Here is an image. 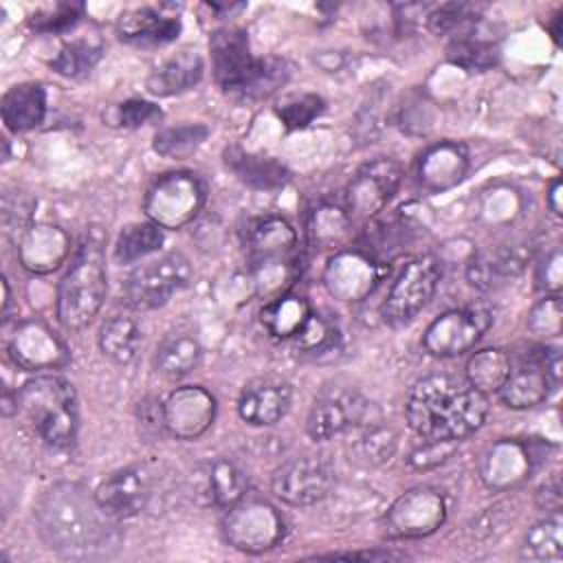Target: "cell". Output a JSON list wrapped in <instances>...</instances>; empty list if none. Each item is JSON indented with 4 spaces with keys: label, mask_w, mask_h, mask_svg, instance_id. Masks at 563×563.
I'll list each match as a JSON object with an SVG mask.
<instances>
[{
    "label": "cell",
    "mask_w": 563,
    "mask_h": 563,
    "mask_svg": "<svg viewBox=\"0 0 563 563\" xmlns=\"http://www.w3.org/2000/svg\"><path fill=\"white\" fill-rule=\"evenodd\" d=\"M561 191H563V187H561V180L559 178H554L552 183H550V189H548V194H545V200H548V207H550V211L554 213V216H561Z\"/></svg>",
    "instance_id": "55"
},
{
    "label": "cell",
    "mask_w": 563,
    "mask_h": 563,
    "mask_svg": "<svg viewBox=\"0 0 563 563\" xmlns=\"http://www.w3.org/2000/svg\"><path fill=\"white\" fill-rule=\"evenodd\" d=\"M407 422L422 440H462L475 433L488 413L486 394L466 378L429 374L407 396Z\"/></svg>",
    "instance_id": "2"
},
{
    "label": "cell",
    "mask_w": 563,
    "mask_h": 563,
    "mask_svg": "<svg viewBox=\"0 0 563 563\" xmlns=\"http://www.w3.org/2000/svg\"><path fill=\"white\" fill-rule=\"evenodd\" d=\"M13 363L26 372L55 369L68 363L64 341L42 321H24L15 328L9 341Z\"/></svg>",
    "instance_id": "18"
},
{
    "label": "cell",
    "mask_w": 563,
    "mask_h": 563,
    "mask_svg": "<svg viewBox=\"0 0 563 563\" xmlns=\"http://www.w3.org/2000/svg\"><path fill=\"white\" fill-rule=\"evenodd\" d=\"M563 325V308L559 295H548L528 314V330L537 336H556Z\"/></svg>",
    "instance_id": "47"
},
{
    "label": "cell",
    "mask_w": 563,
    "mask_h": 563,
    "mask_svg": "<svg viewBox=\"0 0 563 563\" xmlns=\"http://www.w3.org/2000/svg\"><path fill=\"white\" fill-rule=\"evenodd\" d=\"M479 13L466 2H446L427 13V26L435 35H453V40L471 37V29L477 24Z\"/></svg>",
    "instance_id": "40"
},
{
    "label": "cell",
    "mask_w": 563,
    "mask_h": 563,
    "mask_svg": "<svg viewBox=\"0 0 563 563\" xmlns=\"http://www.w3.org/2000/svg\"><path fill=\"white\" fill-rule=\"evenodd\" d=\"M209 136V128L205 123H180L163 128L154 134V152L165 158H187L194 154Z\"/></svg>",
    "instance_id": "39"
},
{
    "label": "cell",
    "mask_w": 563,
    "mask_h": 563,
    "mask_svg": "<svg viewBox=\"0 0 563 563\" xmlns=\"http://www.w3.org/2000/svg\"><path fill=\"white\" fill-rule=\"evenodd\" d=\"M2 290H4V299H2V312H7V308H9V301H11V299H9L11 295H9V284H7V279H2Z\"/></svg>",
    "instance_id": "57"
},
{
    "label": "cell",
    "mask_w": 563,
    "mask_h": 563,
    "mask_svg": "<svg viewBox=\"0 0 563 563\" xmlns=\"http://www.w3.org/2000/svg\"><path fill=\"white\" fill-rule=\"evenodd\" d=\"M191 264L183 253H165L134 268L123 284V299L134 310H154L165 306L178 290L191 282Z\"/></svg>",
    "instance_id": "5"
},
{
    "label": "cell",
    "mask_w": 563,
    "mask_h": 563,
    "mask_svg": "<svg viewBox=\"0 0 563 563\" xmlns=\"http://www.w3.org/2000/svg\"><path fill=\"white\" fill-rule=\"evenodd\" d=\"M70 251V238L55 224H33L18 240V255L24 268L33 273L55 271Z\"/></svg>",
    "instance_id": "25"
},
{
    "label": "cell",
    "mask_w": 563,
    "mask_h": 563,
    "mask_svg": "<svg viewBox=\"0 0 563 563\" xmlns=\"http://www.w3.org/2000/svg\"><path fill=\"white\" fill-rule=\"evenodd\" d=\"M139 424H141V433L145 435H161L163 431H167L165 416H163V400L147 398L139 402Z\"/></svg>",
    "instance_id": "52"
},
{
    "label": "cell",
    "mask_w": 563,
    "mask_h": 563,
    "mask_svg": "<svg viewBox=\"0 0 563 563\" xmlns=\"http://www.w3.org/2000/svg\"><path fill=\"white\" fill-rule=\"evenodd\" d=\"M312 310L308 306V301L301 295H279L275 299H271L262 312L260 319L264 323V328L275 336V339H295L297 332L306 325V321L310 319Z\"/></svg>",
    "instance_id": "33"
},
{
    "label": "cell",
    "mask_w": 563,
    "mask_h": 563,
    "mask_svg": "<svg viewBox=\"0 0 563 563\" xmlns=\"http://www.w3.org/2000/svg\"><path fill=\"white\" fill-rule=\"evenodd\" d=\"M292 400V387L279 376H257L249 380L238 398V413L253 427H271L279 422Z\"/></svg>",
    "instance_id": "19"
},
{
    "label": "cell",
    "mask_w": 563,
    "mask_h": 563,
    "mask_svg": "<svg viewBox=\"0 0 563 563\" xmlns=\"http://www.w3.org/2000/svg\"><path fill=\"white\" fill-rule=\"evenodd\" d=\"M446 57L451 64L462 66L466 70H486L497 64V46L493 42L473 40V37H460L453 40L446 48Z\"/></svg>",
    "instance_id": "42"
},
{
    "label": "cell",
    "mask_w": 563,
    "mask_h": 563,
    "mask_svg": "<svg viewBox=\"0 0 563 563\" xmlns=\"http://www.w3.org/2000/svg\"><path fill=\"white\" fill-rule=\"evenodd\" d=\"M336 343H339V332L334 323H330L319 314H310L306 325L295 336V347L301 354H312V356L332 352Z\"/></svg>",
    "instance_id": "44"
},
{
    "label": "cell",
    "mask_w": 563,
    "mask_h": 563,
    "mask_svg": "<svg viewBox=\"0 0 563 563\" xmlns=\"http://www.w3.org/2000/svg\"><path fill=\"white\" fill-rule=\"evenodd\" d=\"M396 449H398V433L391 427H385L378 422H369L367 431L358 440V453L372 466L387 464L394 457Z\"/></svg>",
    "instance_id": "45"
},
{
    "label": "cell",
    "mask_w": 563,
    "mask_h": 563,
    "mask_svg": "<svg viewBox=\"0 0 563 563\" xmlns=\"http://www.w3.org/2000/svg\"><path fill=\"white\" fill-rule=\"evenodd\" d=\"M249 479L240 471L238 464H233L227 457H213L202 464H198L194 475V495L207 504L218 508H229L238 504L242 497H246Z\"/></svg>",
    "instance_id": "23"
},
{
    "label": "cell",
    "mask_w": 563,
    "mask_h": 563,
    "mask_svg": "<svg viewBox=\"0 0 563 563\" xmlns=\"http://www.w3.org/2000/svg\"><path fill=\"white\" fill-rule=\"evenodd\" d=\"M446 517V501L440 490L418 486L400 495L385 515V534L391 539H418L435 532Z\"/></svg>",
    "instance_id": "12"
},
{
    "label": "cell",
    "mask_w": 563,
    "mask_h": 563,
    "mask_svg": "<svg viewBox=\"0 0 563 563\" xmlns=\"http://www.w3.org/2000/svg\"><path fill=\"white\" fill-rule=\"evenodd\" d=\"M563 556V519L559 510L545 515L528 528L521 543V559L528 561H561Z\"/></svg>",
    "instance_id": "34"
},
{
    "label": "cell",
    "mask_w": 563,
    "mask_h": 563,
    "mask_svg": "<svg viewBox=\"0 0 563 563\" xmlns=\"http://www.w3.org/2000/svg\"><path fill=\"white\" fill-rule=\"evenodd\" d=\"M37 530L51 550L68 559H92L108 554L114 545L112 519L95 493L62 482L51 486L35 508Z\"/></svg>",
    "instance_id": "1"
},
{
    "label": "cell",
    "mask_w": 563,
    "mask_h": 563,
    "mask_svg": "<svg viewBox=\"0 0 563 563\" xmlns=\"http://www.w3.org/2000/svg\"><path fill=\"white\" fill-rule=\"evenodd\" d=\"M205 205V185L194 172L161 174L143 198V211L161 229L189 224Z\"/></svg>",
    "instance_id": "6"
},
{
    "label": "cell",
    "mask_w": 563,
    "mask_h": 563,
    "mask_svg": "<svg viewBox=\"0 0 563 563\" xmlns=\"http://www.w3.org/2000/svg\"><path fill=\"white\" fill-rule=\"evenodd\" d=\"M537 504L545 510H561V484L559 475H552L548 482H543L537 490Z\"/></svg>",
    "instance_id": "54"
},
{
    "label": "cell",
    "mask_w": 563,
    "mask_h": 563,
    "mask_svg": "<svg viewBox=\"0 0 563 563\" xmlns=\"http://www.w3.org/2000/svg\"><path fill=\"white\" fill-rule=\"evenodd\" d=\"M81 15H84L81 2H55L37 9L29 22H31V29H35L37 33H64L73 29Z\"/></svg>",
    "instance_id": "46"
},
{
    "label": "cell",
    "mask_w": 563,
    "mask_h": 563,
    "mask_svg": "<svg viewBox=\"0 0 563 563\" xmlns=\"http://www.w3.org/2000/svg\"><path fill=\"white\" fill-rule=\"evenodd\" d=\"M202 358V345L191 330L178 328L167 332L154 352V367L161 376L178 380L191 374Z\"/></svg>",
    "instance_id": "28"
},
{
    "label": "cell",
    "mask_w": 563,
    "mask_h": 563,
    "mask_svg": "<svg viewBox=\"0 0 563 563\" xmlns=\"http://www.w3.org/2000/svg\"><path fill=\"white\" fill-rule=\"evenodd\" d=\"M101 55H103V44L99 40L75 37L57 51V55L48 62V66L62 77L77 79L88 75L97 66Z\"/></svg>",
    "instance_id": "37"
},
{
    "label": "cell",
    "mask_w": 563,
    "mask_h": 563,
    "mask_svg": "<svg viewBox=\"0 0 563 563\" xmlns=\"http://www.w3.org/2000/svg\"><path fill=\"white\" fill-rule=\"evenodd\" d=\"M2 121L11 132H26L37 128L46 117V90L37 81H22L11 86L0 101Z\"/></svg>",
    "instance_id": "27"
},
{
    "label": "cell",
    "mask_w": 563,
    "mask_h": 563,
    "mask_svg": "<svg viewBox=\"0 0 563 563\" xmlns=\"http://www.w3.org/2000/svg\"><path fill=\"white\" fill-rule=\"evenodd\" d=\"M350 227H352V218L347 211L332 205H323L312 213L310 235L319 246L336 249L347 240Z\"/></svg>",
    "instance_id": "41"
},
{
    "label": "cell",
    "mask_w": 563,
    "mask_h": 563,
    "mask_svg": "<svg viewBox=\"0 0 563 563\" xmlns=\"http://www.w3.org/2000/svg\"><path fill=\"white\" fill-rule=\"evenodd\" d=\"M290 79V66L282 57H257L251 77L240 90L242 101H264L282 90Z\"/></svg>",
    "instance_id": "38"
},
{
    "label": "cell",
    "mask_w": 563,
    "mask_h": 563,
    "mask_svg": "<svg viewBox=\"0 0 563 563\" xmlns=\"http://www.w3.org/2000/svg\"><path fill=\"white\" fill-rule=\"evenodd\" d=\"M372 405L352 389H330L314 398L308 418L306 431L314 442L332 440L343 431L367 422ZM369 424V422H367Z\"/></svg>",
    "instance_id": "14"
},
{
    "label": "cell",
    "mask_w": 563,
    "mask_h": 563,
    "mask_svg": "<svg viewBox=\"0 0 563 563\" xmlns=\"http://www.w3.org/2000/svg\"><path fill=\"white\" fill-rule=\"evenodd\" d=\"M106 292V253L99 240L88 238L77 249L57 286V319L68 330L86 328L101 310Z\"/></svg>",
    "instance_id": "4"
},
{
    "label": "cell",
    "mask_w": 563,
    "mask_h": 563,
    "mask_svg": "<svg viewBox=\"0 0 563 563\" xmlns=\"http://www.w3.org/2000/svg\"><path fill=\"white\" fill-rule=\"evenodd\" d=\"M455 449L457 440H422V444L411 451L409 464L418 471H427L446 462L455 453Z\"/></svg>",
    "instance_id": "50"
},
{
    "label": "cell",
    "mask_w": 563,
    "mask_h": 563,
    "mask_svg": "<svg viewBox=\"0 0 563 563\" xmlns=\"http://www.w3.org/2000/svg\"><path fill=\"white\" fill-rule=\"evenodd\" d=\"M143 347V330L128 314L110 317L99 330V350L117 365L132 363Z\"/></svg>",
    "instance_id": "32"
},
{
    "label": "cell",
    "mask_w": 563,
    "mask_h": 563,
    "mask_svg": "<svg viewBox=\"0 0 563 563\" xmlns=\"http://www.w3.org/2000/svg\"><path fill=\"white\" fill-rule=\"evenodd\" d=\"M532 249L526 242L504 244L473 255L466 264V279L477 290H490L506 277H517L530 262Z\"/></svg>",
    "instance_id": "24"
},
{
    "label": "cell",
    "mask_w": 563,
    "mask_h": 563,
    "mask_svg": "<svg viewBox=\"0 0 563 563\" xmlns=\"http://www.w3.org/2000/svg\"><path fill=\"white\" fill-rule=\"evenodd\" d=\"M205 73V59L198 51L185 48L174 53L172 57L163 59L150 73L145 86L156 97H172L185 90H191Z\"/></svg>",
    "instance_id": "26"
},
{
    "label": "cell",
    "mask_w": 563,
    "mask_h": 563,
    "mask_svg": "<svg viewBox=\"0 0 563 563\" xmlns=\"http://www.w3.org/2000/svg\"><path fill=\"white\" fill-rule=\"evenodd\" d=\"M163 416L167 433L178 440H196L213 424L216 398L200 385L178 387L163 400Z\"/></svg>",
    "instance_id": "17"
},
{
    "label": "cell",
    "mask_w": 563,
    "mask_h": 563,
    "mask_svg": "<svg viewBox=\"0 0 563 563\" xmlns=\"http://www.w3.org/2000/svg\"><path fill=\"white\" fill-rule=\"evenodd\" d=\"M154 490V475L145 464H130L110 473L95 490L101 508L114 517L125 519L139 515Z\"/></svg>",
    "instance_id": "16"
},
{
    "label": "cell",
    "mask_w": 563,
    "mask_h": 563,
    "mask_svg": "<svg viewBox=\"0 0 563 563\" xmlns=\"http://www.w3.org/2000/svg\"><path fill=\"white\" fill-rule=\"evenodd\" d=\"M466 150L457 143L444 141L431 147L420 161V180L431 189H446L460 183L466 174Z\"/></svg>",
    "instance_id": "31"
},
{
    "label": "cell",
    "mask_w": 563,
    "mask_h": 563,
    "mask_svg": "<svg viewBox=\"0 0 563 563\" xmlns=\"http://www.w3.org/2000/svg\"><path fill=\"white\" fill-rule=\"evenodd\" d=\"M493 310L486 306L455 308L429 323L422 345L431 356L453 358L475 347V343L493 325Z\"/></svg>",
    "instance_id": "10"
},
{
    "label": "cell",
    "mask_w": 563,
    "mask_h": 563,
    "mask_svg": "<svg viewBox=\"0 0 563 563\" xmlns=\"http://www.w3.org/2000/svg\"><path fill=\"white\" fill-rule=\"evenodd\" d=\"M183 24L180 18L169 11V4L161 7H132L117 20V35L134 46H163L178 37Z\"/></svg>",
    "instance_id": "20"
},
{
    "label": "cell",
    "mask_w": 563,
    "mask_h": 563,
    "mask_svg": "<svg viewBox=\"0 0 563 563\" xmlns=\"http://www.w3.org/2000/svg\"><path fill=\"white\" fill-rule=\"evenodd\" d=\"M402 172L394 158L380 156L365 163L345 189L350 218H374L398 191Z\"/></svg>",
    "instance_id": "13"
},
{
    "label": "cell",
    "mask_w": 563,
    "mask_h": 563,
    "mask_svg": "<svg viewBox=\"0 0 563 563\" xmlns=\"http://www.w3.org/2000/svg\"><path fill=\"white\" fill-rule=\"evenodd\" d=\"M161 117H163L161 108L145 99H128L117 106V123L128 130H134V128L147 125V123H156V121H161Z\"/></svg>",
    "instance_id": "48"
},
{
    "label": "cell",
    "mask_w": 563,
    "mask_h": 563,
    "mask_svg": "<svg viewBox=\"0 0 563 563\" xmlns=\"http://www.w3.org/2000/svg\"><path fill=\"white\" fill-rule=\"evenodd\" d=\"M284 517L279 510L253 497H242L238 504L227 508L222 519V534L229 545L242 552H266L284 539Z\"/></svg>",
    "instance_id": "8"
},
{
    "label": "cell",
    "mask_w": 563,
    "mask_h": 563,
    "mask_svg": "<svg viewBox=\"0 0 563 563\" xmlns=\"http://www.w3.org/2000/svg\"><path fill=\"white\" fill-rule=\"evenodd\" d=\"M209 53L216 84L224 92L238 97L257 62V57L251 55L246 31L240 26H222L213 31L209 40Z\"/></svg>",
    "instance_id": "15"
},
{
    "label": "cell",
    "mask_w": 563,
    "mask_h": 563,
    "mask_svg": "<svg viewBox=\"0 0 563 563\" xmlns=\"http://www.w3.org/2000/svg\"><path fill=\"white\" fill-rule=\"evenodd\" d=\"M319 559H345V561H394V559H405L400 552L391 550H354V552H332L323 554Z\"/></svg>",
    "instance_id": "53"
},
{
    "label": "cell",
    "mask_w": 563,
    "mask_h": 563,
    "mask_svg": "<svg viewBox=\"0 0 563 563\" xmlns=\"http://www.w3.org/2000/svg\"><path fill=\"white\" fill-rule=\"evenodd\" d=\"M163 229L154 222H132L125 224L114 242V262L117 264H134L152 253H156L163 244Z\"/></svg>",
    "instance_id": "36"
},
{
    "label": "cell",
    "mask_w": 563,
    "mask_h": 563,
    "mask_svg": "<svg viewBox=\"0 0 563 563\" xmlns=\"http://www.w3.org/2000/svg\"><path fill=\"white\" fill-rule=\"evenodd\" d=\"M537 286L548 295H559L563 286V255L559 246L545 253V257L537 266Z\"/></svg>",
    "instance_id": "51"
},
{
    "label": "cell",
    "mask_w": 563,
    "mask_h": 563,
    "mask_svg": "<svg viewBox=\"0 0 563 563\" xmlns=\"http://www.w3.org/2000/svg\"><path fill=\"white\" fill-rule=\"evenodd\" d=\"M550 33H552L554 42H559V33H561V13H556V15H554V24L550 26Z\"/></svg>",
    "instance_id": "56"
},
{
    "label": "cell",
    "mask_w": 563,
    "mask_h": 563,
    "mask_svg": "<svg viewBox=\"0 0 563 563\" xmlns=\"http://www.w3.org/2000/svg\"><path fill=\"white\" fill-rule=\"evenodd\" d=\"M224 163L235 174L238 180L255 189H277L286 185L290 176L288 169L277 158L244 152L238 145H231L224 150Z\"/></svg>",
    "instance_id": "30"
},
{
    "label": "cell",
    "mask_w": 563,
    "mask_h": 563,
    "mask_svg": "<svg viewBox=\"0 0 563 563\" xmlns=\"http://www.w3.org/2000/svg\"><path fill=\"white\" fill-rule=\"evenodd\" d=\"M559 380V347H539L510 367V374L497 394L510 409H530L548 400L550 391L556 389Z\"/></svg>",
    "instance_id": "9"
},
{
    "label": "cell",
    "mask_w": 563,
    "mask_h": 563,
    "mask_svg": "<svg viewBox=\"0 0 563 563\" xmlns=\"http://www.w3.org/2000/svg\"><path fill=\"white\" fill-rule=\"evenodd\" d=\"M13 411L53 449H68L77 438V394L62 376L40 374L29 378L13 396Z\"/></svg>",
    "instance_id": "3"
},
{
    "label": "cell",
    "mask_w": 563,
    "mask_h": 563,
    "mask_svg": "<svg viewBox=\"0 0 563 563\" xmlns=\"http://www.w3.org/2000/svg\"><path fill=\"white\" fill-rule=\"evenodd\" d=\"M325 110V101L319 95L312 92H303V95H295L288 97L286 101H282L275 112L279 117V121L284 123L286 130H303L308 128L314 119H319Z\"/></svg>",
    "instance_id": "43"
},
{
    "label": "cell",
    "mask_w": 563,
    "mask_h": 563,
    "mask_svg": "<svg viewBox=\"0 0 563 563\" xmlns=\"http://www.w3.org/2000/svg\"><path fill=\"white\" fill-rule=\"evenodd\" d=\"M33 207H35V202H33L26 194H22V191H18V196H15V207H13V202L4 196V202H2V222H4L7 235L18 238V240L24 235V231L31 227L29 220H31Z\"/></svg>",
    "instance_id": "49"
},
{
    "label": "cell",
    "mask_w": 563,
    "mask_h": 563,
    "mask_svg": "<svg viewBox=\"0 0 563 563\" xmlns=\"http://www.w3.org/2000/svg\"><path fill=\"white\" fill-rule=\"evenodd\" d=\"M442 277V264L435 255L424 253L411 260L398 279L391 284L383 306L380 317L391 328L409 325L431 301L438 282Z\"/></svg>",
    "instance_id": "7"
},
{
    "label": "cell",
    "mask_w": 563,
    "mask_h": 563,
    "mask_svg": "<svg viewBox=\"0 0 563 563\" xmlns=\"http://www.w3.org/2000/svg\"><path fill=\"white\" fill-rule=\"evenodd\" d=\"M530 471H532L530 451L526 449V444L510 442V440H504L490 446L482 462V477L495 490H501L521 482L523 477H528Z\"/></svg>",
    "instance_id": "29"
},
{
    "label": "cell",
    "mask_w": 563,
    "mask_h": 563,
    "mask_svg": "<svg viewBox=\"0 0 563 563\" xmlns=\"http://www.w3.org/2000/svg\"><path fill=\"white\" fill-rule=\"evenodd\" d=\"M378 282V262L365 251H341L325 266L328 290L343 301L367 297Z\"/></svg>",
    "instance_id": "21"
},
{
    "label": "cell",
    "mask_w": 563,
    "mask_h": 563,
    "mask_svg": "<svg viewBox=\"0 0 563 563\" xmlns=\"http://www.w3.org/2000/svg\"><path fill=\"white\" fill-rule=\"evenodd\" d=\"M512 361L499 347H486L475 352L466 363V380L482 394L499 391L510 374Z\"/></svg>",
    "instance_id": "35"
},
{
    "label": "cell",
    "mask_w": 563,
    "mask_h": 563,
    "mask_svg": "<svg viewBox=\"0 0 563 563\" xmlns=\"http://www.w3.org/2000/svg\"><path fill=\"white\" fill-rule=\"evenodd\" d=\"M334 486V468L323 455H297L284 462L271 482L277 499L288 506L321 501Z\"/></svg>",
    "instance_id": "11"
},
{
    "label": "cell",
    "mask_w": 563,
    "mask_h": 563,
    "mask_svg": "<svg viewBox=\"0 0 563 563\" xmlns=\"http://www.w3.org/2000/svg\"><path fill=\"white\" fill-rule=\"evenodd\" d=\"M244 244L251 264H255L257 271H266L286 264L297 244V235L288 220L279 216H266L249 224Z\"/></svg>",
    "instance_id": "22"
}]
</instances>
